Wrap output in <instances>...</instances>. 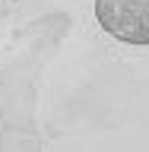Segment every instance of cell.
Here are the masks:
<instances>
[{"mask_svg": "<svg viewBox=\"0 0 149 152\" xmlns=\"http://www.w3.org/2000/svg\"><path fill=\"white\" fill-rule=\"evenodd\" d=\"M95 19L124 45H149V0H95Z\"/></svg>", "mask_w": 149, "mask_h": 152, "instance_id": "obj_1", "label": "cell"}]
</instances>
